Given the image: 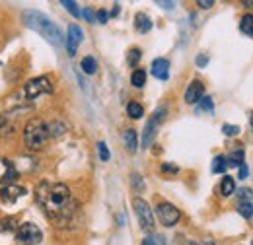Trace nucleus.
I'll return each instance as SVG.
<instances>
[{"label": "nucleus", "instance_id": "nucleus-1", "mask_svg": "<svg viewBox=\"0 0 253 245\" xmlns=\"http://www.w3.org/2000/svg\"><path fill=\"white\" fill-rule=\"evenodd\" d=\"M35 201L45 210L49 220H53L59 228H68L78 214V203L74 201L70 189L64 183L41 181L35 187Z\"/></svg>", "mask_w": 253, "mask_h": 245}, {"label": "nucleus", "instance_id": "nucleus-2", "mask_svg": "<svg viewBox=\"0 0 253 245\" xmlns=\"http://www.w3.org/2000/svg\"><path fill=\"white\" fill-rule=\"evenodd\" d=\"M24 22H26V26L30 28V30H35L37 33H41L49 43H53L55 47H61L63 45V31L61 28L55 24V22H51L45 14H41V12H35V10H28V12H24Z\"/></svg>", "mask_w": 253, "mask_h": 245}, {"label": "nucleus", "instance_id": "nucleus-3", "mask_svg": "<svg viewBox=\"0 0 253 245\" xmlns=\"http://www.w3.org/2000/svg\"><path fill=\"white\" fill-rule=\"evenodd\" d=\"M49 138L51 136H49L47 122H43L41 119H30L24 126V142L30 150H41Z\"/></svg>", "mask_w": 253, "mask_h": 245}, {"label": "nucleus", "instance_id": "nucleus-4", "mask_svg": "<svg viewBox=\"0 0 253 245\" xmlns=\"http://www.w3.org/2000/svg\"><path fill=\"white\" fill-rule=\"evenodd\" d=\"M41 240H43V232L32 222H24L16 230V242L20 245H39Z\"/></svg>", "mask_w": 253, "mask_h": 245}, {"label": "nucleus", "instance_id": "nucleus-5", "mask_svg": "<svg viewBox=\"0 0 253 245\" xmlns=\"http://www.w3.org/2000/svg\"><path fill=\"white\" fill-rule=\"evenodd\" d=\"M132 208H134V214L138 218L140 228H142L144 232H152V230H154V212H152V208L148 206V203H146L144 199L136 197V199L132 201Z\"/></svg>", "mask_w": 253, "mask_h": 245}, {"label": "nucleus", "instance_id": "nucleus-6", "mask_svg": "<svg viewBox=\"0 0 253 245\" xmlns=\"http://www.w3.org/2000/svg\"><path fill=\"white\" fill-rule=\"evenodd\" d=\"M51 92H53V86H51V80H49L47 76L32 78V80L24 86V95H26V99H37L39 95L51 93Z\"/></svg>", "mask_w": 253, "mask_h": 245}, {"label": "nucleus", "instance_id": "nucleus-7", "mask_svg": "<svg viewBox=\"0 0 253 245\" xmlns=\"http://www.w3.org/2000/svg\"><path fill=\"white\" fill-rule=\"evenodd\" d=\"M156 214H158L162 226H166V228L175 226L179 222V218H181V212L173 204H169V203H160L158 206H156Z\"/></svg>", "mask_w": 253, "mask_h": 245}, {"label": "nucleus", "instance_id": "nucleus-8", "mask_svg": "<svg viewBox=\"0 0 253 245\" xmlns=\"http://www.w3.org/2000/svg\"><path fill=\"white\" fill-rule=\"evenodd\" d=\"M164 115H166V109L160 107L158 111L150 117V121L146 122V126H144V134H142V146H144V148H148V146L152 144V140H154V136H156V128H158L160 122L164 121Z\"/></svg>", "mask_w": 253, "mask_h": 245}, {"label": "nucleus", "instance_id": "nucleus-9", "mask_svg": "<svg viewBox=\"0 0 253 245\" xmlns=\"http://www.w3.org/2000/svg\"><path fill=\"white\" fill-rule=\"evenodd\" d=\"M82 39H84L82 28H80L78 24H70V26H68V31H66V51H68L70 57L76 55V49H78V45L82 43Z\"/></svg>", "mask_w": 253, "mask_h": 245}, {"label": "nucleus", "instance_id": "nucleus-10", "mask_svg": "<svg viewBox=\"0 0 253 245\" xmlns=\"http://www.w3.org/2000/svg\"><path fill=\"white\" fill-rule=\"evenodd\" d=\"M203 97H205V86H203L199 80H193L189 86H187V90H185V101H187L189 105H195V103H199Z\"/></svg>", "mask_w": 253, "mask_h": 245}, {"label": "nucleus", "instance_id": "nucleus-11", "mask_svg": "<svg viewBox=\"0 0 253 245\" xmlns=\"http://www.w3.org/2000/svg\"><path fill=\"white\" fill-rule=\"evenodd\" d=\"M152 76H156L158 80H168L169 78V61L168 59H156L150 66Z\"/></svg>", "mask_w": 253, "mask_h": 245}, {"label": "nucleus", "instance_id": "nucleus-12", "mask_svg": "<svg viewBox=\"0 0 253 245\" xmlns=\"http://www.w3.org/2000/svg\"><path fill=\"white\" fill-rule=\"evenodd\" d=\"M24 193H26L24 187H18V185H6V187L2 189V201L8 203V204H12V203H16Z\"/></svg>", "mask_w": 253, "mask_h": 245}, {"label": "nucleus", "instance_id": "nucleus-13", "mask_svg": "<svg viewBox=\"0 0 253 245\" xmlns=\"http://www.w3.org/2000/svg\"><path fill=\"white\" fill-rule=\"evenodd\" d=\"M123 144H125V148L130 154H134L138 150V136H136V130L126 128L125 132H123Z\"/></svg>", "mask_w": 253, "mask_h": 245}, {"label": "nucleus", "instance_id": "nucleus-14", "mask_svg": "<svg viewBox=\"0 0 253 245\" xmlns=\"http://www.w3.org/2000/svg\"><path fill=\"white\" fill-rule=\"evenodd\" d=\"M134 30L138 31V33H148V31L152 30V20H150L146 14L138 12V14L134 16Z\"/></svg>", "mask_w": 253, "mask_h": 245}, {"label": "nucleus", "instance_id": "nucleus-15", "mask_svg": "<svg viewBox=\"0 0 253 245\" xmlns=\"http://www.w3.org/2000/svg\"><path fill=\"white\" fill-rule=\"evenodd\" d=\"M130 84H132L134 88H144V86H146V70L136 68V70L130 74Z\"/></svg>", "mask_w": 253, "mask_h": 245}, {"label": "nucleus", "instance_id": "nucleus-16", "mask_svg": "<svg viewBox=\"0 0 253 245\" xmlns=\"http://www.w3.org/2000/svg\"><path fill=\"white\" fill-rule=\"evenodd\" d=\"M126 115H128L130 119H142V117H144V107H142L140 103H136V101H130V103L126 105Z\"/></svg>", "mask_w": 253, "mask_h": 245}, {"label": "nucleus", "instance_id": "nucleus-17", "mask_svg": "<svg viewBox=\"0 0 253 245\" xmlns=\"http://www.w3.org/2000/svg\"><path fill=\"white\" fill-rule=\"evenodd\" d=\"M226 160H228L230 167H240L246 162V154H244V150H234V152L230 154V158H226Z\"/></svg>", "mask_w": 253, "mask_h": 245}, {"label": "nucleus", "instance_id": "nucleus-18", "mask_svg": "<svg viewBox=\"0 0 253 245\" xmlns=\"http://www.w3.org/2000/svg\"><path fill=\"white\" fill-rule=\"evenodd\" d=\"M234 191H236V179L226 175V177L222 179V183H220V193L224 195V197H230Z\"/></svg>", "mask_w": 253, "mask_h": 245}, {"label": "nucleus", "instance_id": "nucleus-19", "mask_svg": "<svg viewBox=\"0 0 253 245\" xmlns=\"http://www.w3.org/2000/svg\"><path fill=\"white\" fill-rule=\"evenodd\" d=\"M240 30L244 31L248 37H253V16L252 14H246V16L240 20Z\"/></svg>", "mask_w": 253, "mask_h": 245}, {"label": "nucleus", "instance_id": "nucleus-20", "mask_svg": "<svg viewBox=\"0 0 253 245\" xmlns=\"http://www.w3.org/2000/svg\"><path fill=\"white\" fill-rule=\"evenodd\" d=\"M80 68H82L86 74H95V70H97V62H95L94 57H84L82 62H80Z\"/></svg>", "mask_w": 253, "mask_h": 245}, {"label": "nucleus", "instance_id": "nucleus-21", "mask_svg": "<svg viewBox=\"0 0 253 245\" xmlns=\"http://www.w3.org/2000/svg\"><path fill=\"white\" fill-rule=\"evenodd\" d=\"M228 167V160L224 156H216L212 160V173H224Z\"/></svg>", "mask_w": 253, "mask_h": 245}, {"label": "nucleus", "instance_id": "nucleus-22", "mask_svg": "<svg viewBox=\"0 0 253 245\" xmlns=\"http://www.w3.org/2000/svg\"><path fill=\"white\" fill-rule=\"evenodd\" d=\"M6 167H8V173L4 175L2 183H4V185H14L16 177H18V171L14 169V163H10V162H6Z\"/></svg>", "mask_w": 253, "mask_h": 245}, {"label": "nucleus", "instance_id": "nucleus-23", "mask_svg": "<svg viewBox=\"0 0 253 245\" xmlns=\"http://www.w3.org/2000/svg\"><path fill=\"white\" fill-rule=\"evenodd\" d=\"M47 128H49V136H61L64 130H66V126H64L63 122H51V124H47Z\"/></svg>", "mask_w": 253, "mask_h": 245}, {"label": "nucleus", "instance_id": "nucleus-24", "mask_svg": "<svg viewBox=\"0 0 253 245\" xmlns=\"http://www.w3.org/2000/svg\"><path fill=\"white\" fill-rule=\"evenodd\" d=\"M61 4H63L64 8H66L74 18H80V16H82V12L78 10V4H76V2H72V0H63Z\"/></svg>", "mask_w": 253, "mask_h": 245}, {"label": "nucleus", "instance_id": "nucleus-25", "mask_svg": "<svg viewBox=\"0 0 253 245\" xmlns=\"http://www.w3.org/2000/svg\"><path fill=\"white\" fill-rule=\"evenodd\" d=\"M238 210H240V214L244 216V218H252L253 216V206H252V203H240L238 204Z\"/></svg>", "mask_w": 253, "mask_h": 245}, {"label": "nucleus", "instance_id": "nucleus-26", "mask_svg": "<svg viewBox=\"0 0 253 245\" xmlns=\"http://www.w3.org/2000/svg\"><path fill=\"white\" fill-rule=\"evenodd\" d=\"M199 107L205 109V111H209V113H212V111H214V101H212V97L205 95V97L199 101Z\"/></svg>", "mask_w": 253, "mask_h": 245}, {"label": "nucleus", "instance_id": "nucleus-27", "mask_svg": "<svg viewBox=\"0 0 253 245\" xmlns=\"http://www.w3.org/2000/svg\"><path fill=\"white\" fill-rule=\"evenodd\" d=\"M142 245H166V240L162 236H158V234H152V236L144 238Z\"/></svg>", "mask_w": 253, "mask_h": 245}, {"label": "nucleus", "instance_id": "nucleus-28", "mask_svg": "<svg viewBox=\"0 0 253 245\" xmlns=\"http://www.w3.org/2000/svg\"><path fill=\"white\" fill-rule=\"evenodd\" d=\"M140 49H130L128 51V57H126V62L130 64V66H136L138 64V61H140Z\"/></svg>", "mask_w": 253, "mask_h": 245}, {"label": "nucleus", "instance_id": "nucleus-29", "mask_svg": "<svg viewBox=\"0 0 253 245\" xmlns=\"http://www.w3.org/2000/svg\"><path fill=\"white\" fill-rule=\"evenodd\" d=\"M97 154H99V160L101 162H107L109 160V150H107V144L105 142H97Z\"/></svg>", "mask_w": 253, "mask_h": 245}, {"label": "nucleus", "instance_id": "nucleus-30", "mask_svg": "<svg viewBox=\"0 0 253 245\" xmlns=\"http://www.w3.org/2000/svg\"><path fill=\"white\" fill-rule=\"evenodd\" d=\"M130 183L136 191H142L144 189V183H142V177L138 173H130Z\"/></svg>", "mask_w": 253, "mask_h": 245}, {"label": "nucleus", "instance_id": "nucleus-31", "mask_svg": "<svg viewBox=\"0 0 253 245\" xmlns=\"http://www.w3.org/2000/svg\"><path fill=\"white\" fill-rule=\"evenodd\" d=\"M222 132H224L226 136H236V134L240 132V126H236V124H224V126H222Z\"/></svg>", "mask_w": 253, "mask_h": 245}, {"label": "nucleus", "instance_id": "nucleus-32", "mask_svg": "<svg viewBox=\"0 0 253 245\" xmlns=\"http://www.w3.org/2000/svg\"><path fill=\"white\" fill-rule=\"evenodd\" d=\"M253 199L252 189H240V203H250Z\"/></svg>", "mask_w": 253, "mask_h": 245}, {"label": "nucleus", "instance_id": "nucleus-33", "mask_svg": "<svg viewBox=\"0 0 253 245\" xmlns=\"http://www.w3.org/2000/svg\"><path fill=\"white\" fill-rule=\"evenodd\" d=\"M14 228H16V220L14 218H8V220L2 222V232H12Z\"/></svg>", "mask_w": 253, "mask_h": 245}, {"label": "nucleus", "instance_id": "nucleus-34", "mask_svg": "<svg viewBox=\"0 0 253 245\" xmlns=\"http://www.w3.org/2000/svg\"><path fill=\"white\" fill-rule=\"evenodd\" d=\"M95 20H97L99 24H105V22L109 20V14H107L105 10H97V12H95Z\"/></svg>", "mask_w": 253, "mask_h": 245}, {"label": "nucleus", "instance_id": "nucleus-35", "mask_svg": "<svg viewBox=\"0 0 253 245\" xmlns=\"http://www.w3.org/2000/svg\"><path fill=\"white\" fill-rule=\"evenodd\" d=\"M82 16H84L90 24H94L95 22V14H94V10H92V8H84V10H82Z\"/></svg>", "mask_w": 253, "mask_h": 245}, {"label": "nucleus", "instance_id": "nucleus-36", "mask_svg": "<svg viewBox=\"0 0 253 245\" xmlns=\"http://www.w3.org/2000/svg\"><path fill=\"white\" fill-rule=\"evenodd\" d=\"M162 171H166V173H177L179 167H177V165H171V163H164V165H162Z\"/></svg>", "mask_w": 253, "mask_h": 245}, {"label": "nucleus", "instance_id": "nucleus-37", "mask_svg": "<svg viewBox=\"0 0 253 245\" xmlns=\"http://www.w3.org/2000/svg\"><path fill=\"white\" fill-rule=\"evenodd\" d=\"M197 6H199V8H203V10H209V8H212V6H214V2H212V0H199V2H197Z\"/></svg>", "mask_w": 253, "mask_h": 245}, {"label": "nucleus", "instance_id": "nucleus-38", "mask_svg": "<svg viewBox=\"0 0 253 245\" xmlns=\"http://www.w3.org/2000/svg\"><path fill=\"white\" fill-rule=\"evenodd\" d=\"M248 173H250V169H248V163L244 162V163L240 165V179H246V177H248Z\"/></svg>", "mask_w": 253, "mask_h": 245}, {"label": "nucleus", "instance_id": "nucleus-39", "mask_svg": "<svg viewBox=\"0 0 253 245\" xmlns=\"http://www.w3.org/2000/svg\"><path fill=\"white\" fill-rule=\"evenodd\" d=\"M209 64V57L207 55H199L197 57V66H207Z\"/></svg>", "mask_w": 253, "mask_h": 245}, {"label": "nucleus", "instance_id": "nucleus-40", "mask_svg": "<svg viewBox=\"0 0 253 245\" xmlns=\"http://www.w3.org/2000/svg\"><path fill=\"white\" fill-rule=\"evenodd\" d=\"M156 4H158V6H164V8H166V10H171V8H173V6H175V4H173V2H156Z\"/></svg>", "mask_w": 253, "mask_h": 245}, {"label": "nucleus", "instance_id": "nucleus-41", "mask_svg": "<svg viewBox=\"0 0 253 245\" xmlns=\"http://www.w3.org/2000/svg\"><path fill=\"white\" fill-rule=\"evenodd\" d=\"M119 12H121V6H119V4H115V6H113V10H111V16H113V18H117V16H119Z\"/></svg>", "mask_w": 253, "mask_h": 245}, {"label": "nucleus", "instance_id": "nucleus-42", "mask_svg": "<svg viewBox=\"0 0 253 245\" xmlns=\"http://www.w3.org/2000/svg\"><path fill=\"white\" fill-rule=\"evenodd\" d=\"M250 122H252V128H253V113H252V117H250Z\"/></svg>", "mask_w": 253, "mask_h": 245}, {"label": "nucleus", "instance_id": "nucleus-43", "mask_svg": "<svg viewBox=\"0 0 253 245\" xmlns=\"http://www.w3.org/2000/svg\"><path fill=\"white\" fill-rule=\"evenodd\" d=\"M187 245H197V244H193V242H189V244H187Z\"/></svg>", "mask_w": 253, "mask_h": 245}]
</instances>
